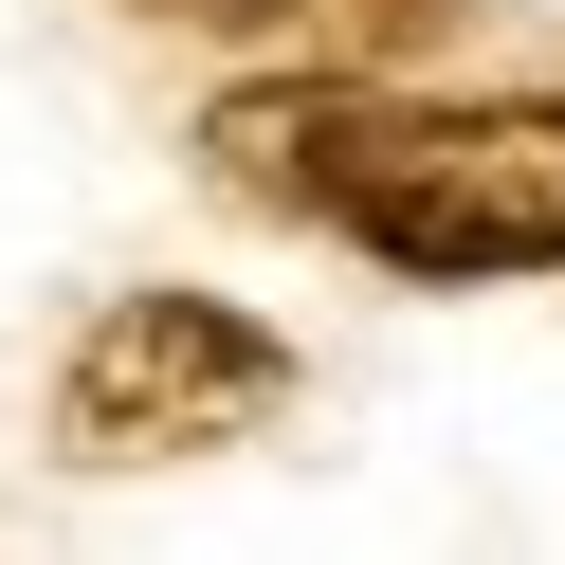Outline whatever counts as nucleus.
I'll return each mask as SVG.
<instances>
[{
    "label": "nucleus",
    "instance_id": "obj_1",
    "mask_svg": "<svg viewBox=\"0 0 565 565\" xmlns=\"http://www.w3.org/2000/svg\"><path fill=\"white\" fill-rule=\"evenodd\" d=\"M220 183L310 201L402 274H547L565 256V110H383V92H237Z\"/></svg>",
    "mask_w": 565,
    "mask_h": 565
},
{
    "label": "nucleus",
    "instance_id": "obj_2",
    "mask_svg": "<svg viewBox=\"0 0 565 565\" xmlns=\"http://www.w3.org/2000/svg\"><path fill=\"white\" fill-rule=\"evenodd\" d=\"M274 329H237L220 292H110V329L74 347V383H55V419H74V456H201L237 438V419H274Z\"/></svg>",
    "mask_w": 565,
    "mask_h": 565
}]
</instances>
